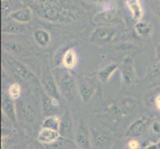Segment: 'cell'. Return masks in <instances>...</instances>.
I'll return each mask as SVG.
<instances>
[{"label": "cell", "mask_w": 160, "mask_h": 149, "mask_svg": "<svg viewBox=\"0 0 160 149\" xmlns=\"http://www.w3.org/2000/svg\"><path fill=\"white\" fill-rule=\"evenodd\" d=\"M29 4L39 17L53 23H71L82 17L78 10L66 6L63 0H30Z\"/></svg>", "instance_id": "6da1fadb"}, {"label": "cell", "mask_w": 160, "mask_h": 149, "mask_svg": "<svg viewBox=\"0 0 160 149\" xmlns=\"http://www.w3.org/2000/svg\"><path fill=\"white\" fill-rule=\"evenodd\" d=\"M53 75L62 96H64L69 101L73 99L77 82L74 76L70 73V70L64 67H59L53 70Z\"/></svg>", "instance_id": "7a4b0ae2"}, {"label": "cell", "mask_w": 160, "mask_h": 149, "mask_svg": "<svg viewBox=\"0 0 160 149\" xmlns=\"http://www.w3.org/2000/svg\"><path fill=\"white\" fill-rule=\"evenodd\" d=\"M40 82H41L44 92L47 93L49 97L60 101V91L56 82V80L54 78L53 71H51L47 65H45L42 68Z\"/></svg>", "instance_id": "3957f363"}, {"label": "cell", "mask_w": 160, "mask_h": 149, "mask_svg": "<svg viewBox=\"0 0 160 149\" xmlns=\"http://www.w3.org/2000/svg\"><path fill=\"white\" fill-rule=\"evenodd\" d=\"M92 147L93 149H110L113 141L108 131L101 128H92L91 130Z\"/></svg>", "instance_id": "277c9868"}, {"label": "cell", "mask_w": 160, "mask_h": 149, "mask_svg": "<svg viewBox=\"0 0 160 149\" xmlns=\"http://www.w3.org/2000/svg\"><path fill=\"white\" fill-rule=\"evenodd\" d=\"M115 34L117 30L112 26H98L91 34L90 41L96 45H103L112 41Z\"/></svg>", "instance_id": "5b68a950"}, {"label": "cell", "mask_w": 160, "mask_h": 149, "mask_svg": "<svg viewBox=\"0 0 160 149\" xmlns=\"http://www.w3.org/2000/svg\"><path fill=\"white\" fill-rule=\"evenodd\" d=\"M7 61L9 62V65L11 69H12L13 73L17 75L21 80L25 82H37L38 80L34 73L27 67L26 65L21 63L20 61L16 60L14 58H7Z\"/></svg>", "instance_id": "8992f818"}, {"label": "cell", "mask_w": 160, "mask_h": 149, "mask_svg": "<svg viewBox=\"0 0 160 149\" xmlns=\"http://www.w3.org/2000/svg\"><path fill=\"white\" fill-rule=\"evenodd\" d=\"M79 93L81 96L82 101L84 102H88L95 95L97 91V85L93 80L90 79L89 77H82L77 82Z\"/></svg>", "instance_id": "52a82bcc"}, {"label": "cell", "mask_w": 160, "mask_h": 149, "mask_svg": "<svg viewBox=\"0 0 160 149\" xmlns=\"http://www.w3.org/2000/svg\"><path fill=\"white\" fill-rule=\"evenodd\" d=\"M75 143L80 149H92L91 131L87 128L82 121L79 123L75 130Z\"/></svg>", "instance_id": "ba28073f"}, {"label": "cell", "mask_w": 160, "mask_h": 149, "mask_svg": "<svg viewBox=\"0 0 160 149\" xmlns=\"http://www.w3.org/2000/svg\"><path fill=\"white\" fill-rule=\"evenodd\" d=\"M120 78L126 85H132L137 81V75L133 66V58L126 57L120 68Z\"/></svg>", "instance_id": "9c48e42d"}, {"label": "cell", "mask_w": 160, "mask_h": 149, "mask_svg": "<svg viewBox=\"0 0 160 149\" xmlns=\"http://www.w3.org/2000/svg\"><path fill=\"white\" fill-rule=\"evenodd\" d=\"M149 124H150V119L146 117H142L138 119H136L134 122H132L130 124L124 135L126 137H130V138L139 137L143 135V133L146 131Z\"/></svg>", "instance_id": "30bf717a"}, {"label": "cell", "mask_w": 160, "mask_h": 149, "mask_svg": "<svg viewBox=\"0 0 160 149\" xmlns=\"http://www.w3.org/2000/svg\"><path fill=\"white\" fill-rule=\"evenodd\" d=\"M92 21L96 24H100L101 26H108L112 25L115 22L118 21V16L117 13V10L113 7H109L102 10V12L97 13L93 16Z\"/></svg>", "instance_id": "8fae6325"}, {"label": "cell", "mask_w": 160, "mask_h": 149, "mask_svg": "<svg viewBox=\"0 0 160 149\" xmlns=\"http://www.w3.org/2000/svg\"><path fill=\"white\" fill-rule=\"evenodd\" d=\"M59 132L63 138H67V139L75 138L73 117H72V114L68 109L65 110L63 117H61V125H60Z\"/></svg>", "instance_id": "7c38bea8"}, {"label": "cell", "mask_w": 160, "mask_h": 149, "mask_svg": "<svg viewBox=\"0 0 160 149\" xmlns=\"http://www.w3.org/2000/svg\"><path fill=\"white\" fill-rule=\"evenodd\" d=\"M1 108L4 115L9 120H11L14 124L17 121V112H16V106L14 103V99H12L8 93L3 92L1 98Z\"/></svg>", "instance_id": "4fadbf2b"}, {"label": "cell", "mask_w": 160, "mask_h": 149, "mask_svg": "<svg viewBox=\"0 0 160 149\" xmlns=\"http://www.w3.org/2000/svg\"><path fill=\"white\" fill-rule=\"evenodd\" d=\"M61 137L59 131L42 127L38 133L37 140L42 144H54L61 139Z\"/></svg>", "instance_id": "5bb4252c"}, {"label": "cell", "mask_w": 160, "mask_h": 149, "mask_svg": "<svg viewBox=\"0 0 160 149\" xmlns=\"http://www.w3.org/2000/svg\"><path fill=\"white\" fill-rule=\"evenodd\" d=\"M1 29L5 34H23L27 31L24 24L18 23L10 18H5L2 20Z\"/></svg>", "instance_id": "9a60e30c"}, {"label": "cell", "mask_w": 160, "mask_h": 149, "mask_svg": "<svg viewBox=\"0 0 160 149\" xmlns=\"http://www.w3.org/2000/svg\"><path fill=\"white\" fill-rule=\"evenodd\" d=\"M19 112L22 115L23 119L28 123H32L35 120L37 112L35 107L33 106L31 102L28 101H22L19 107Z\"/></svg>", "instance_id": "2e32d148"}, {"label": "cell", "mask_w": 160, "mask_h": 149, "mask_svg": "<svg viewBox=\"0 0 160 149\" xmlns=\"http://www.w3.org/2000/svg\"><path fill=\"white\" fill-rule=\"evenodd\" d=\"M124 2L131 14L132 19H134L135 21L142 20L144 10H143L141 0H124Z\"/></svg>", "instance_id": "e0dca14e"}, {"label": "cell", "mask_w": 160, "mask_h": 149, "mask_svg": "<svg viewBox=\"0 0 160 149\" xmlns=\"http://www.w3.org/2000/svg\"><path fill=\"white\" fill-rule=\"evenodd\" d=\"M32 17H33L32 9L26 7V8H21V9H17L13 11L8 18L21 24H27V23H29V22H31Z\"/></svg>", "instance_id": "ac0fdd59"}, {"label": "cell", "mask_w": 160, "mask_h": 149, "mask_svg": "<svg viewBox=\"0 0 160 149\" xmlns=\"http://www.w3.org/2000/svg\"><path fill=\"white\" fill-rule=\"evenodd\" d=\"M77 64H78V55H77L76 51L73 48L66 49L62 58V63H61L62 67L71 71L76 68Z\"/></svg>", "instance_id": "d6986e66"}, {"label": "cell", "mask_w": 160, "mask_h": 149, "mask_svg": "<svg viewBox=\"0 0 160 149\" xmlns=\"http://www.w3.org/2000/svg\"><path fill=\"white\" fill-rule=\"evenodd\" d=\"M42 106H43L44 114H47V117H49V115H52L53 112H56L57 108H59L60 101L49 97L47 93L44 92L43 98H42Z\"/></svg>", "instance_id": "ffe728a7"}, {"label": "cell", "mask_w": 160, "mask_h": 149, "mask_svg": "<svg viewBox=\"0 0 160 149\" xmlns=\"http://www.w3.org/2000/svg\"><path fill=\"white\" fill-rule=\"evenodd\" d=\"M119 65L118 63H109L107 66H104L102 69L98 72V79L101 82H108L112 76L118 70Z\"/></svg>", "instance_id": "44dd1931"}, {"label": "cell", "mask_w": 160, "mask_h": 149, "mask_svg": "<svg viewBox=\"0 0 160 149\" xmlns=\"http://www.w3.org/2000/svg\"><path fill=\"white\" fill-rule=\"evenodd\" d=\"M33 38L37 45L42 48L48 47L51 43V34L44 29H37L33 33Z\"/></svg>", "instance_id": "7402d4cb"}, {"label": "cell", "mask_w": 160, "mask_h": 149, "mask_svg": "<svg viewBox=\"0 0 160 149\" xmlns=\"http://www.w3.org/2000/svg\"><path fill=\"white\" fill-rule=\"evenodd\" d=\"M134 32L139 37H148L152 34L153 27L148 21L139 20L136 21V23L134 25Z\"/></svg>", "instance_id": "603a6c76"}, {"label": "cell", "mask_w": 160, "mask_h": 149, "mask_svg": "<svg viewBox=\"0 0 160 149\" xmlns=\"http://www.w3.org/2000/svg\"><path fill=\"white\" fill-rule=\"evenodd\" d=\"M3 49L7 53L11 55H18V56H25V55H29V52L27 51V49L21 46L20 44L16 43H9L4 42L3 43Z\"/></svg>", "instance_id": "cb8c5ba5"}, {"label": "cell", "mask_w": 160, "mask_h": 149, "mask_svg": "<svg viewBox=\"0 0 160 149\" xmlns=\"http://www.w3.org/2000/svg\"><path fill=\"white\" fill-rule=\"evenodd\" d=\"M60 125H61V117L57 114L49 115L42 122V127L57 130V131L60 130Z\"/></svg>", "instance_id": "d4e9b609"}, {"label": "cell", "mask_w": 160, "mask_h": 149, "mask_svg": "<svg viewBox=\"0 0 160 149\" xmlns=\"http://www.w3.org/2000/svg\"><path fill=\"white\" fill-rule=\"evenodd\" d=\"M7 93L11 98L16 101V99L20 98V97L22 95V87L18 82H13V84L10 85Z\"/></svg>", "instance_id": "484cf974"}, {"label": "cell", "mask_w": 160, "mask_h": 149, "mask_svg": "<svg viewBox=\"0 0 160 149\" xmlns=\"http://www.w3.org/2000/svg\"><path fill=\"white\" fill-rule=\"evenodd\" d=\"M13 5L11 3V0H2L1 2V14L2 18H8L11 15V13L13 12Z\"/></svg>", "instance_id": "4316f807"}, {"label": "cell", "mask_w": 160, "mask_h": 149, "mask_svg": "<svg viewBox=\"0 0 160 149\" xmlns=\"http://www.w3.org/2000/svg\"><path fill=\"white\" fill-rule=\"evenodd\" d=\"M160 77V62H156L151 65V67L148 70V75L147 78L148 79H156Z\"/></svg>", "instance_id": "83f0119b"}, {"label": "cell", "mask_w": 160, "mask_h": 149, "mask_svg": "<svg viewBox=\"0 0 160 149\" xmlns=\"http://www.w3.org/2000/svg\"><path fill=\"white\" fill-rule=\"evenodd\" d=\"M151 9L153 13L158 18H160V0H152L151 1Z\"/></svg>", "instance_id": "f1b7e54d"}, {"label": "cell", "mask_w": 160, "mask_h": 149, "mask_svg": "<svg viewBox=\"0 0 160 149\" xmlns=\"http://www.w3.org/2000/svg\"><path fill=\"white\" fill-rule=\"evenodd\" d=\"M151 131L154 134L160 135V121L159 120H154L151 123Z\"/></svg>", "instance_id": "f546056e"}, {"label": "cell", "mask_w": 160, "mask_h": 149, "mask_svg": "<svg viewBox=\"0 0 160 149\" xmlns=\"http://www.w3.org/2000/svg\"><path fill=\"white\" fill-rule=\"evenodd\" d=\"M129 149H138L139 148V142L137 141L135 138H131L128 141V144Z\"/></svg>", "instance_id": "4dcf8cb0"}, {"label": "cell", "mask_w": 160, "mask_h": 149, "mask_svg": "<svg viewBox=\"0 0 160 149\" xmlns=\"http://www.w3.org/2000/svg\"><path fill=\"white\" fill-rule=\"evenodd\" d=\"M41 144H42V143H40L39 141L37 140V142H32L31 144L27 147V149H44Z\"/></svg>", "instance_id": "1f68e13d"}, {"label": "cell", "mask_w": 160, "mask_h": 149, "mask_svg": "<svg viewBox=\"0 0 160 149\" xmlns=\"http://www.w3.org/2000/svg\"><path fill=\"white\" fill-rule=\"evenodd\" d=\"M155 58L157 62H160V43L157 44L156 49H155Z\"/></svg>", "instance_id": "d6a6232c"}, {"label": "cell", "mask_w": 160, "mask_h": 149, "mask_svg": "<svg viewBox=\"0 0 160 149\" xmlns=\"http://www.w3.org/2000/svg\"><path fill=\"white\" fill-rule=\"evenodd\" d=\"M154 104H155V107L158 110H160V95H158L155 99H154Z\"/></svg>", "instance_id": "836d02e7"}, {"label": "cell", "mask_w": 160, "mask_h": 149, "mask_svg": "<svg viewBox=\"0 0 160 149\" xmlns=\"http://www.w3.org/2000/svg\"><path fill=\"white\" fill-rule=\"evenodd\" d=\"M145 149H160V148H159L158 143H152V144L148 145Z\"/></svg>", "instance_id": "e575fe53"}, {"label": "cell", "mask_w": 160, "mask_h": 149, "mask_svg": "<svg viewBox=\"0 0 160 149\" xmlns=\"http://www.w3.org/2000/svg\"><path fill=\"white\" fill-rule=\"evenodd\" d=\"M91 2H93V3H97V4H100V3H102L104 0H89Z\"/></svg>", "instance_id": "d590c367"}, {"label": "cell", "mask_w": 160, "mask_h": 149, "mask_svg": "<svg viewBox=\"0 0 160 149\" xmlns=\"http://www.w3.org/2000/svg\"><path fill=\"white\" fill-rule=\"evenodd\" d=\"M157 143H158V145H159V148H160V140H159V141H158Z\"/></svg>", "instance_id": "8d00e7d4"}]
</instances>
